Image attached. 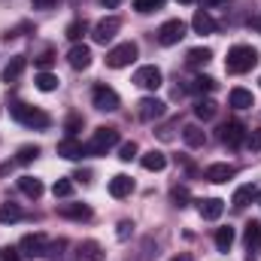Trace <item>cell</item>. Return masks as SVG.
I'll list each match as a JSON object with an SVG mask.
<instances>
[{
  "label": "cell",
  "instance_id": "6da1fadb",
  "mask_svg": "<svg viewBox=\"0 0 261 261\" xmlns=\"http://www.w3.org/2000/svg\"><path fill=\"white\" fill-rule=\"evenodd\" d=\"M255 64H258V49L243 46V43L228 49V58H225V70H228V73L240 76V73H249Z\"/></svg>",
  "mask_w": 261,
  "mask_h": 261
},
{
  "label": "cell",
  "instance_id": "7a4b0ae2",
  "mask_svg": "<svg viewBox=\"0 0 261 261\" xmlns=\"http://www.w3.org/2000/svg\"><path fill=\"white\" fill-rule=\"evenodd\" d=\"M9 116H12L18 125H28V128H49V125H52L49 113H43V110H37V107H31V103H21V100L9 103Z\"/></svg>",
  "mask_w": 261,
  "mask_h": 261
},
{
  "label": "cell",
  "instance_id": "3957f363",
  "mask_svg": "<svg viewBox=\"0 0 261 261\" xmlns=\"http://www.w3.org/2000/svg\"><path fill=\"white\" fill-rule=\"evenodd\" d=\"M116 143H119V130L116 128H97L94 137L85 143V155H107Z\"/></svg>",
  "mask_w": 261,
  "mask_h": 261
},
{
  "label": "cell",
  "instance_id": "277c9868",
  "mask_svg": "<svg viewBox=\"0 0 261 261\" xmlns=\"http://www.w3.org/2000/svg\"><path fill=\"white\" fill-rule=\"evenodd\" d=\"M91 103H94V110H100V113H116L119 107H122V97L116 94V88H110V85H94V91H91Z\"/></svg>",
  "mask_w": 261,
  "mask_h": 261
},
{
  "label": "cell",
  "instance_id": "5b68a950",
  "mask_svg": "<svg viewBox=\"0 0 261 261\" xmlns=\"http://www.w3.org/2000/svg\"><path fill=\"white\" fill-rule=\"evenodd\" d=\"M137 43H119V46H113L110 52H107V67H113V70H122V67H128L137 61Z\"/></svg>",
  "mask_w": 261,
  "mask_h": 261
},
{
  "label": "cell",
  "instance_id": "8992f818",
  "mask_svg": "<svg viewBox=\"0 0 261 261\" xmlns=\"http://www.w3.org/2000/svg\"><path fill=\"white\" fill-rule=\"evenodd\" d=\"M122 31V18H116V15H107V18H100L97 24H94V34H91V40L94 43H100V46H107L116 34Z\"/></svg>",
  "mask_w": 261,
  "mask_h": 261
},
{
  "label": "cell",
  "instance_id": "52a82bcc",
  "mask_svg": "<svg viewBox=\"0 0 261 261\" xmlns=\"http://www.w3.org/2000/svg\"><path fill=\"white\" fill-rule=\"evenodd\" d=\"M182 37H186V21L182 18H170L158 28V43L161 46H176Z\"/></svg>",
  "mask_w": 261,
  "mask_h": 261
},
{
  "label": "cell",
  "instance_id": "ba28073f",
  "mask_svg": "<svg viewBox=\"0 0 261 261\" xmlns=\"http://www.w3.org/2000/svg\"><path fill=\"white\" fill-rule=\"evenodd\" d=\"M18 249L24 255H31V258H43L49 252V237L46 234H24L21 243H18Z\"/></svg>",
  "mask_w": 261,
  "mask_h": 261
},
{
  "label": "cell",
  "instance_id": "9c48e42d",
  "mask_svg": "<svg viewBox=\"0 0 261 261\" xmlns=\"http://www.w3.org/2000/svg\"><path fill=\"white\" fill-rule=\"evenodd\" d=\"M161 70L155 64H143L137 67V73H134V85H140V88H146V91H155L158 85H161Z\"/></svg>",
  "mask_w": 261,
  "mask_h": 261
},
{
  "label": "cell",
  "instance_id": "30bf717a",
  "mask_svg": "<svg viewBox=\"0 0 261 261\" xmlns=\"http://www.w3.org/2000/svg\"><path fill=\"white\" fill-rule=\"evenodd\" d=\"M246 137H249V130L243 122H228V125H222V143L228 146V149H240L243 143H246Z\"/></svg>",
  "mask_w": 261,
  "mask_h": 261
},
{
  "label": "cell",
  "instance_id": "8fae6325",
  "mask_svg": "<svg viewBox=\"0 0 261 261\" xmlns=\"http://www.w3.org/2000/svg\"><path fill=\"white\" fill-rule=\"evenodd\" d=\"M164 110H167V103L158 100V97H143V100L137 103V116H140L143 122H155V119H161Z\"/></svg>",
  "mask_w": 261,
  "mask_h": 261
},
{
  "label": "cell",
  "instance_id": "7c38bea8",
  "mask_svg": "<svg viewBox=\"0 0 261 261\" xmlns=\"http://www.w3.org/2000/svg\"><path fill=\"white\" fill-rule=\"evenodd\" d=\"M243 243L249 249L246 261H258V249H261V222H249L243 231Z\"/></svg>",
  "mask_w": 261,
  "mask_h": 261
},
{
  "label": "cell",
  "instance_id": "4fadbf2b",
  "mask_svg": "<svg viewBox=\"0 0 261 261\" xmlns=\"http://www.w3.org/2000/svg\"><path fill=\"white\" fill-rule=\"evenodd\" d=\"M91 58H94V55H91V49H88L85 43H76V46L67 52V61H70L73 70H88V67H91Z\"/></svg>",
  "mask_w": 261,
  "mask_h": 261
},
{
  "label": "cell",
  "instance_id": "5bb4252c",
  "mask_svg": "<svg viewBox=\"0 0 261 261\" xmlns=\"http://www.w3.org/2000/svg\"><path fill=\"white\" fill-rule=\"evenodd\" d=\"M197 213H200V219L216 222V219L225 213V200H222V197H206V200H197Z\"/></svg>",
  "mask_w": 261,
  "mask_h": 261
},
{
  "label": "cell",
  "instance_id": "9a60e30c",
  "mask_svg": "<svg viewBox=\"0 0 261 261\" xmlns=\"http://www.w3.org/2000/svg\"><path fill=\"white\" fill-rule=\"evenodd\" d=\"M234 173H237L234 164H210L203 170V179L206 182H228V179H234Z\"/></svg>",
  "mask_w": 261,
  "mask_h": 261
},
{
  "label": "cell",
  "instance_id": "2e32d148",
  "mask_svg": "<svg viewBox=\"0 0 261 261\" xmlns=\"http://www.w3.org/2000/svg\"><path fill=\"white\" fill-rule=\"evenodd\" d=\"M58 216L73 219V222H88L91 219V206H85V203H61L58 206Z\"/></svg>",
  "mask_w": 261,
  "mask_h": 261
},
{
  "label": "cell",
  "instance_id": "e0dca14e",
  "mask_svg": "<svg viewBox=\"0 0 261 261\" xmlns=\"http://www.w3.org/2000/svg\"><path fill=\"white\" fill-rule=\"evenodd\" d=\"M24 67H28V58H24V55H12V58H9V64L3 67V82H9V85H12V82H18V79H21V73H24Z\"/></svg>",
  "mask_w": 261,
  "mask_h": 261
},
{
  "label": "cell",
  "instance_id": "ac0fdd59",
  "mask_svg": "<svg viewBox=\"0 0 261 261\" xmlns=\"http://www.w3.org/2000/svg\"><path fill=\"white\" fill-rule=\"evenodd\" d=\"M58 155H61V158H67V161H79V158L85 155V146H82L79 140L67 137V140H61V143H58Z\"/></svg>",
  "mask_w": 261,
  "mask_h": 261
},
{
  "label": "cell",
  "instance_id": "d6986e66",
  "mask_svg": "<svg viewBox=\"0 0 261 261\" xmlns=\"http://www.w3.org/2000/svg\"><path fill=\"white\" fill-rule=\"evenodd\" d=\"M130 192H134V179H130L128 173H119V176H113V179H110V195H113V197H119V200H122V197H128Z\"/></svg>",
  "mask_w": 261,
  "mask_h": 261
},
{
  "label": "cell",
  "instance_id": "ffe728a7",
  "mask_svg": "<svg viewBox=\"0 0 261 261\" xmlns=\"http://www.w3.org/2000/svg\"><path fill=\"white\" fill-rule=\"evenodd\" d=\"M140 164H143V170L158 173V170H164V167H167V155H164V152H158V149H149V152L140 158Z\"/></svg>",
  "mask_w": 261,
  "mask_h": 261
},
{
  "label": "cell",
  "instance_id": "44dd1931",
  "mask_svg": "<svg viewBox=\"0 0 261 261\" xmlns=\"http://www.w3.org/2000/svg\"><path fill=\"white\" fill-rule=\"evenodd\" d=\"M258 197V189L252 186V182H246V186H240L237 192H234V197H231V203L237 206V210H243V206H249L252 200Z\"/></svg>",
  "mask_w": 261,
  "mask_h": 261
},
{
  "label": "cell",
  "instance_id": "7402d4cb",
  "mask_svg": "<svg viewBox=\"0 0 261 261\" xmlns=\"http://www.w3.org/2000/svg\"><path fill=\"white\" fill-rule=\"evenodd\" d=\"M228 103H231L234 110H249V107L255 103V97H252V91H246V88H231Z\"/></svg>",
  "mask_w": 261,
  "mask_h": 261
},
{
  "label": "cell",
  "instance_id": "603a6c76",
  "mask_svg": "<svg viewBox=\"0 0 261 261\" xmlns=\"http://www.w3.org/2000/svg\"><path fill=\"white\" fill-rule=\"evenodd\" d=\"M192 28H195V34H216V21H213V15L206 9H197L195 12Z\"/></svg>",
  "mask_w": 261,
  "mask_h": 261
},
{
  "label": "cell",
  "instance_id": "cb8c5ba5",
  "mask_svg": "<svg viewBox=\"0 0 261 261\" xmlns=\"http://www.w3.org/2000/svg\"><path fill=\"white\" fill-rule=\"evenodd\" d=\"M182 140H186L189 149H200V146L206 143V130L197 128V125H186V128H182Z\"/></svg>",
  "mask_w": 261,
  "mask_h": 261
},
{
  "label": "cell",
  "instance_id": "d4e9b609",
  "mask_svg": "<svg viewBox=\"0 0 261 261\" xmlns=\"http://www.w3.org/2000/svg\"><path fill=\"white\" fill-rule=\"evenodd\" d=\"M216 113H219V107H216V100H210V97H200V100L195 103V116L200 119V122H210Z\"/></svg>",
  "mask_w": 261,
  "mask_h": 261
},
{
  "label": "cell",
  "instance_id": "484cf974",
  "mask_svg": "<svg viewBox=\"0 0 261 261\" xmlns=\"http://www.w3.org/2000/svg\"><path fill=\"white\" fill-rule=\"evenodd\" d=\"M24 213H21V206L18 203H0V225H12V222H18Z\"/></svg>",
  "mask_w": 261,
  "mask_h": 261
},
{
  "label": "cell",
  "instance_id": "4316f807",
  "mask_svg": "<svg viewBox=\"0 0 261 261\" xmlns=\"http://www.w3.org/2000/svg\"><path fill=\"white\" fill-rule=\"evenodd\" d=\"M18 189H21L28 197H34V200L43 195V182H40L37 176H21V179H18Z\"/></svg>",
  "mask_w": 261,
  "mask_h": 261
},
{
  "label": "cell",
  "instance_id": "83f0119b",
  "mask_svg": "<svg viewBox=\"0 0 261 261\" xmlns=\"http://www.w3.org/2000/svg\"><path fill=\"white\" fill-rule=\"evenodd\" d=\"M216 88V79L213 76H195L192 82H189V91L192 94H210Z\"/></svg>",
  "mask_w": 261,
  "mask_h": 261
},
{
  "label": "cell",
  "instance_id": "f1b7e54d",
  "mask_svg": "<svg viewBox=\"0 0 261 261\" xmlns=\"http://www.w3.org/2000/svg\"><path fill=\"white\" fill-rule=\"evenodd\" d=\"M210 58H213V52L200 46V49H192V52L186 55V64H189V67H206V64H210Z\"/></svg>",
  "mask_w": 261,
  "mask_h": 261
},
{
  "label": "cell",
  "instance_id": "f546056e",
  "mask_svg": "<svg viewBox=\"0 0 261 261\" xmlns=\"http://www.w3.org/2000/svg\"><path fill=\"white\" fill-rule=\"evenodd\" d=\"M79 252H82L85 261H103V249H100L97 240H85V243L79 246Z\"/></svg>",
  "mask_w": 261,
  "mask_h": 261
},
{
  "label": "cell",
  "instance_id": "4dcf8cb0",
  "mask_svg": "<svg viewBox=\"0 0 261 261\" xmlns=\"http://www.w3.org/2000/svg\"><path fill=\"white\" fill-rule=\"evenodd\" d=\"M34 82H37V88H40V91H55V88H58V76H55V73H49V70H40Z\"/></svg>",
  "mask_w": 261,
  "mask_h": 261
},
{
  "label": "cell",
  "instance_id": "1f68e13d",
  "mask_svg": "<svg viewBox=\"0 0 261 261\" xmlns=\"http://www.w3.org/2000/svg\"><path fill=\"white\" fill-rule=\"evenodd\" d=\"M234 246V228H219L216 231V249L219 252H228Z\"/></svg>",
  "mask_w": 261,
  "mask_h": 261
},
{
  "label": "cell",
  "instance_id": "d6a6232c",
  "mask_svg": "<svg viewBox=\"0 0 261 261\" xmlns=\"http://www.w3.org/2000/svg\"><path fill=\"white\" fill-rule=\"evenodd\" d=\"M85 31H88V21H85V18H76V21H70V24H67L64 34L73 40V43H79V40L85 37Z\"/></svg>",
  "mask_w": 261,
  "mask_h": 261
},
{
  "label": "cell",
  "instance_id": "836d02e7",
  "mask_svg": "<svg viewBox=\"0 0 261 261\" xmlns=\"http://www.w3.org/2000/svg\"><path fill=\"white\" fill-rule=\"evenodd\" d=\"M40 158V146H21L18 152H15V161L18 164H31V161H37Z\"/></svg>",
  "mask_w": 261,
  "mask_h": 261
},
{
  "label": "cell",
  "instance_id": "e575fe53",
  "mask_svg": "<svg viewBox=\"0 0 261 261\" xmlns=\"http://www.w3.org/2000/svg\"><path fill=\"white\" fill-rule=\"evenodd\" d=\"M161 6H164V0H134V9H137V12H143V15L158 12Z\"/></svg>",
  "mask_w": 261,
  "mask_h": 261
},
{
  "label": "cell",
  "instance_id": "d590c367",
  "mask_svg": "<svg viewBox=\"0 0 261 261\" xmlns=\"http://www.w3.org/2000/svg\"><path fill=\"white\" fill-rule=\"evenodd\" d=\"M137 152H140V146H137L134 140H128V143H122V146H119V158H122V161L137 158Z\"/></svg>",
  "mask_w": 261,
  "mask_h": 261
},
{
  "label": "cell",
  "instance_id": "8d00e7d4",
  "mask_svg": "<svg viewBox=\"0 0 261 261\" xmlns=\"http://www.w3.org/2000/svg\"><path fill=\"white\" fill-rule=\"evenodd\" d=\"M52 195L55 197H70L73 195V182H70V179H58V182L52 186Z\"/></svg>",
  "mask_w": 261,
  "mask_h": 261
},
{
  "label": "cell",
  "instance_id": "74e56055",
  "mask_svg": "<svg viewBox=\"0 0 261 261\" xmlns=\"http://www.w3.org/2000/svg\"><path fill=\"white\" fill-rule=\"evenodd\" d=\"M170 197H173L176 206H186V200H189V189H186V186H176V189L170 192Z\"/></svg>",
  "mask_w": 261,
  "mask_h": 261
},
{
  "label": "cell",
  "instance_id": "f35d334b",
  "mask_svg": "<svg viewBox=\"0 0 261 261\" xmlns=\"http://www.w3.org/2000/svg\"><path fill=\"white\" fill-rule=\"evenodd\" d=\"M246 146H249L252 152H258V149H261V128H258V130H252V134L246 137Z\"/></svg>",
  "mask_w": 261,
  "mask_h": 261
},
{
  "label": "cell",
  "instance_id": "ab89813d",
  "mask_svg": "<svg viewBox=\"0 0 261 261\" xmlns=\"http://www.w3.org/2000/svg\"><path fill=\"white\" fill-rule=\"evenodd\" d=\"M67 134H70V137H73V134H76V130L82 128V116H70V119H67Z\"/></svg>",
  "mask_w": 261,
  "mask_h": 261
},
{
  "label": "cell",
  "instance_id": "60d3db41",
  "mask_svg": "<svg viewBox=\"0 0 261 261\" xmlns=\"http://www.w3.org/2000/svg\"><path fill=\"white\" fill-rule=\"evenodd\" d=\"M231 0H200V6H210V9H216V6H228Z\"/></svg>",
  "mask_w": 261,
  "mask_h": 261
},
{
  "label": "cell",
  "instance_id": "b9f144b4",
  "mask_svg": "<svg viewBox=\"0 0 261 261\" xmlns=\"http://www.w3.org/2000/svg\"><path fill=\"white\" fill-rule=\"evenodd\" d=\"M34 3V9H52L55 6V0H31Z\"/></svg>",
  "mask_w": 261,
  "mask_h": 261
},
{
  "label": "cell",
  "instance_id": "7bdbcfd3",
  "mask_svg": "<svg viewBox=\"0 0 261 261\" xmlns=\"http://www.w3.org/2000/svg\"><path fill=\"white\" fill-rule=\"evenodd\" d=\"M37 64H40V70H46V67L52 64V52H46L43 58H37Z\"/></svg>",
  "mask_w": 261,
  "mask_h": 261
},
{
  "label": "cell",
  "instance_id": "ee69618b",
  "mask_svg": "<svg viewBox=\"0 0 261 261\" xmlns=\"http://www.w3.org/2000/svg\"><path fill=\"white\" fill-rule=\"evenodd\" d=\"M3 261H21L18 258V249H6V252H3Z\"/></svg>",
  "mask_w": 261,
  "mask_h": 261
},
{
  "label": "cell",
  "instance_id": "f6af8a7d",
  "mask_svg": "<svg viewBox=\"0 0 261 261\" xmlns=\"http://www.w3.org/2000/svg\"><path fill=\"white\" fill-rule=\"evenodd\" d=\"M128 228H134V225H130V222H122V225H119V237H122V240H125V237H128Z\"/></svg>",
  "mask_w": 261,
  "mask_h": 261
},
{
  "label": "cell",
  "instance_id": "bcb514c9",
  "mask_svg": "<svg viewBox=\"0 0 261 261\" xmlns=\"http://www.w3.org/2000/svg\"><path fill=\"white\" fill-rule=\"evenodd\" d=\"M100 3H103L107 9H116V6H122V0H100Z\"/></svg>",
  "mask_w": 261,
  "mask_h": 261
},
{
  "label": "cell",
  "instance_id": "7dc6e473",
  "mask_svg": "<svg viewBox=\"0 0 261 261\" xmlns=\"http://www.w3.org/2000/svg\"><path fill=\"white\" fill-rule=\"evenodd\" d=\"M170 261H192V255H186V252H182V255H173Z\"/></svg>",
  "mask_w": 261,
  "mask_h": 261
},
{
  "label": "cell",
  "instance_id": "c3c4849f",
  "mask_svg": "<svg viewBox=\"0 0 261 261\" xmlns=\"http://www.w3.org/2000/svg\"><path fill=\"white\" fill-rule=\"evenodd\" d=\"M249 24H252V28H255V31H261V18H252V21H249Z\"/></svg>",
  "mask_w": 261,
  "mask_h": 261
},
{
  "label": "cell",
  "instance_id": "681fc988",
  "mask_svg": "<svg viewBox=\"0 0 261 261\" xmlns=\"http://www.w3.org/2000/svg\"><path fill=\"white\" fill-rule=\"evenodd\" d=\"M179 3H192V0H179Z\"/></svg>",
  "mask_w": 261,
  "mask_h": 261
},
{
  "label": "cell",
  "instance_id": "f907efd6",
  "mask_svg": "<svg viewBox=\"0 0 261 261\" xmlns=\"http://www.w3.org/2000/svg\"><path fill=\"white\" fill-rule=\"evenodd\" d=\"M258 200H261V192H258Z\"/></svg>",
  "mask_w": 261,
  "mask_h": 261
},
{
  "label": "cell",
  "instance_id": "816d5d0a",
  "mask_svg": "<svg viewBox=\"0 0 261 261\" xmlns=\"http://www.w3.org/2000/svg\"><path fill=\"white\" fill-rule=\"evenodd\" d=\"M258 82H261V79H258Z\"/></svg>",
  "mask_w": 261,
  "mask_h": 261
}]
</instances>
